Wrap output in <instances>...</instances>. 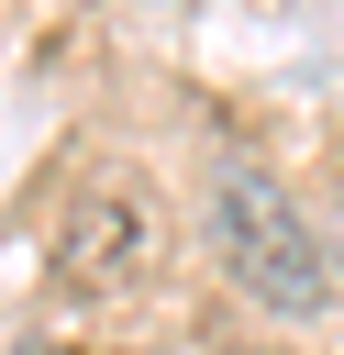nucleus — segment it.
I'll return each instance as SVG.
<instances>
[{"label": "nucleus", "mask_w": 344, "mask_h": 355, "mask_svg": "<svg viewBox=\"0 0 344 355\" xmlns=\"http://www.w3.org/2000/svg\"><path fill=\"white\" fill-rule=\"evenodd\" d=\"M155 255H166V222H155L144 178L78 189V211L55 222V266H67L78 288H133V277H155Z\"/></svg>", "instance_id": "nucleus-2"}, {"label": "nucleus", "mask_w": 344, "mask_h": 355, "mask_svg": "<svg viewBox=\"0 0 344 355\" xmlns=\"http://www.w3.org/2000/svg\"><path fill=\"white\" fill-rule=\"evenodd\" d=\"M211 233H222V277H244V300H266V311H322L333 300V266L311 244V211L266 166H222L211 178Z\"/></svg>", "instance_id": "nucleus-1"}]
</instances>
